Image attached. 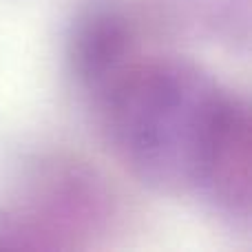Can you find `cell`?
<instances>
[{
	"label": "cell",
	"mask_w": 252,
	"mask_h": 252,
	"mask_svg": "<svg viewBox=\"0 0 252 252\" xmlns=\"http://www.w3.org/2000/svg\"><path fill=\"white\" fill-rule=\"evenodd\" d=\"M102 124L126 168L161 192H192L215 148L248 104L182 58L130 62L97 95Z\"/></svg>",
	"instance_id": "6da1fadb"
},
{
	"label": "cell",
	"mask_w": 252,
	"mask_h": 252,
	"mask_svg": "<svg viewBox=\"0 0 252 252\" xmlns=\"http://www.w3.org/2000/svg\"><path fill=\"white\" fill-rule=\"evenodd\" d=\"M69 62L80 84L97 97L133 62L130 27L113 9L87 11L73 25Z\"/></svg>",
	"instance_id": "7a4b0ae2"
}]
</instances>
